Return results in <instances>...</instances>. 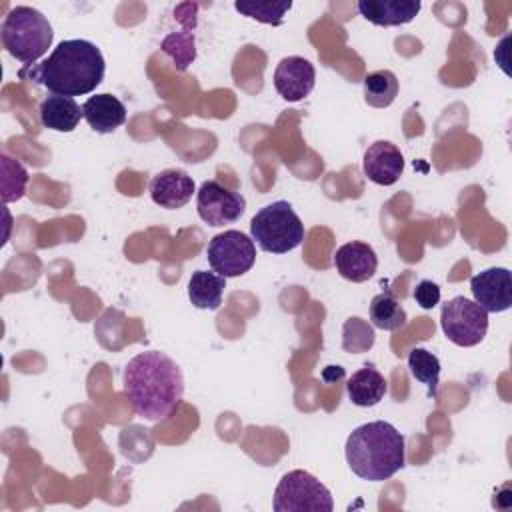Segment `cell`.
Here are the masks:
<instances>
[{
    "instance_id": "1",
    "label": "cell",
    "mask_w": 512,
    "mask_h": 512,
    "mask_svg": "<svg viewBox=\"0 0 512 512\" xmlns=\"http://www.w3.org/2000/svg\"><path fill=\"white\" fill-rule=\"evenodd\" d=\"M122 384L134 414L148 422L166 420L184 396L180 366L160 350H146L130 358L122 372Z\"/></svg>"
},
{
    "instance_id": "2",
    "label": "cell",
    "mask_w": 512,
    "mask_h": 512,
    "mask_svg": "<svg viewBox=\"0 0 512 512\" xmlns=\"http://www.w3.org/2000/svg\"><path fill=\"white\" fill-rule=\"evenodd\" d=\"M106 62L100 48L82 38L62 40L50 56L38 66H24L20 78L42 84L58 96H84L90 94L102 80Z\"/></svg>"
},
{
    "instance_id": "3",
    "label": "cell",
    "mask_w": 512,
    "mask_h": 512,
    "mask_svg": "<svg viewBox=\"0 0 512 512\" xmlns=\"http://www.w3.org/2000/svg\"><path fill=\"white\" fill-rule=\"evenodd\" d=\"M344 452L350 470L368 482L392 478L406 462L404 436L386 420L366 422L352 430Z\"/></svg>"
},
{
    "instance_id": "4",
    "label": "cell",
    "mask_w": 512,
    "mask_h": 512,
    "mask_svg": "<svg viewBox=\"0 0 512 512\" xmlns=\"http://www.w3.org/2000/svg\"><path fill=\"white\" fill-rule=\"evenodd\" d=\"M2 46L18 62L32 66L40 60L54 38L48 18L32 6L12 8L0 28Z\"/></svg>"
},
{
    "instance_id": "5",
    "label": "cell",
    "mask_w": 512,
    "mask_h": 512,
    "mask_svg": "<svg viewBox=\"0 0 512 512\" xmlns=\"http://www.w3.org/2000/svg\"><path fill=\"white\" fill-rule=\"evenodd\" d=\"M250 236L260 250L286 254L302 244L304 224L290 202L276 200L252 216Z\"/></svg>"
},
{
    "instance_id": "6",
    "label": "cell",
    "mask_w": 512,
    "mask_h": 512,
    "mask_svg": "<svg viewBox=\"0 0 512 512\" xmlns=\"http://www.w3.org/2000/svg\"><path fill=\"white\" fill-rule=\"evenodd\" d=\"M274 512H332L334 500L330 490L306 470L286 472L272 500Z\"/></svg>"
},
{
    "instance_id": "7",
    "label": "cell",
    "mask_w": 512,
    "mask_h": 512,
    "mask_svg": "<svg viewBox=\"0 0 512 512\" xmlns=\"http://www.w3.org/2000/svg\"><path fill=\"white\" fill-rule=\"evenodd\" d=\"M444 336L462 348L476 346L488 332V312L466 296H454L440 310Z\"/></svg>"
},
{
    "instance_id": "8",
    "label": "cell",
    "mask_w": 512,
    "mask_h": 512,
    "mask_svg": "<svg viewBox=\"0 0 512 512\" xmlns=\"http://www.w3.org/2000/svg\"><path fill=\"white\" fill-rule=\"evenodd\" d=\"M210 268L222 278L246 274L256 262V246L250 236L240 230H224L216 234L206 248Z\"/></svg>"
},
{
    "instance_id": "9",
    "label": "cell",
    "mask_w": 512,
    "mask_h": 512,
    "mask_svg": "<svg viewBox=\"0 0 512 512\" xmlns=\"http://www.w3.org/2000/svg\"><path fill=\"white\" fill-rule=\"evenodd\" d=\"M196 210L208 226L218 228L236 222L244 214L246 198L218 180H206L196 192Z\"/></svg>"
},
{
    "instance_id": "10",
    "label": "cell",
    "mask_w": 512,
    "mask_h": 512,
    "mask_svg": "<svg viewBox=\"0 0 512 512\" xmlns=\"http://www.w3.org/2000/svg\"><path fill=\"white\" fill-rule=\"evenodd\" d=\"M474 302L486 312H504L512 306V274L508 268L492 266L470 278Z\"/></svg>"
},
{
    "instance_id": "11",
    "label": "cell",
    "mask_w": 512,
    "mask_h": 512,
    "mask_svg": "<svg viewBox=\"0 0 512 512\" xmlns=\"http://www.w3.org/2000/svg\"><path fill=\"white\" fill-rule=\"evenodd\" d=\"M316 84L314 64L302 56H286L276 64L274 88L286 102L304 100Z\"/></svg>"
},
{
    "instance_id": "12",
    "label": "cell",
    "mask_w": 512,
    "mask_h": 512,
    "mask_svg": "<svg viewBox=\"0 0 512 512\" xmlns=\"http://www.w3.org/2000/svg\"><path fill=\"white\" fill-rule=\"evenodd\" d=\"M362 170L374 184L392 186L404 172V156L396 144L376 140L364 152Z\"/></svg>"
},
{
    "instance_id": "13",
    "label": "cell",
    "mask_w": 512,
    "mask_h": 512,
    "mask_svg": "<svg viewBox=\"0 0 512 512\" xmlns=\"http://www.w3.org/2000/svg\"><path fill=\"white\" fill-rule=\"evenodd\" d=\"M194 192L196 190H194L192 176H188V172L180 168L162 170L150 182L152 202L166 210H176L186 206Z\"/></svg>"
},
{
    "instance_id": "14",
    "label": "cell",
    "mask_w": 512,
    "mask_h": 512,
    "mask_svg": "<svg viewBox=\"0 0 512 512\" xmlns=\"http://www.w3.org/2000/svg\"><path fill=\"white\" fill-rule=\"evenodd\" d=\"M336 272L350 282H366L378 268V256L366 242H346L334 252Z\"/></svg>"
},
{
    "instance_id": "15",
    "label": "cell",
    "mask_w": 512,
    "mask_h": 512,
    "mask_svg": "<svg viewBox=\"0 0 512 512\" xmlns=\"http://www.w3.org/2000/svg\"><path fill=\"white\" fill-rule=\"evenodd\" d=\"M356 6L370 24L384 28L412 22L422 8L418 0H360Z\"/></svg>"
},
{
    "instance_id": "16",
    "label": "cell",
    "mask_w": 512,
    "mask_h": 512,
    "mask_svg": "<svg viewBox=\"0 0 512 512\" xmlns=\"http://www.w3.org/2000/svg\"><path fill=\"white\" fill-rule=\"evenodd\" d=\"M88 126L98 134H110L126 122V106L112 94L90 96L82 104Z\"/></svg>"
},
{
    "instance_id": "17",
    "label": "cell",
    "mask_w": 512,
    "mask_h": 512,
    "mask_svg": "<svg viewBox=\"0 0 512 512\" xmlns=\"http://www.w3.org/2000/svg\"><path fill=\"white\" fill-rule=\"evenodd\" d=\"M38 114L42 126L54 132H72L78 126L80 118H84L82 106L74 98L58 94L46 96L40 102Z\"/></svg>"
},
{
    "instance_id": "18",
    "label": "cell",
    "mask_w": 512,
    "mask_h": 512,
    "mask_svg": "<svg viewBox=\"0 0 512 512\" xmlns=\"http://www.w3.org/2000/svg\"><path fill=\"white\" fill-rule=\"evenodd\" d=\"M386 390H388L386 378L374 366H364L356 370L346 384V394L350 402L362 408L376 406L384 398Z\"/></svg>"
},
{
    "instance_id": "19",
    "label": "cell",
    "mask_w": 512,
    "mask_h": 512,
    "mask_svg": "<svg viewBox=\"0 0 512 512\" xmlns=\"http://www.w3.org/2000/svg\"><path fill=\"white\" fill-rule=\"evenodd\" d=\"M224 288L226 278L214 270H196L188 280V298L200 310H218L222 304Z\"/></svg>"
},
{
    "instance_id": "20",
    "label": "cell",
    "mask_w": 512,
    "mask_h": 512,
    "mask_svg": "<svg viewBox=\"0 0 512 512\" xmlns=\"http://www.w3.org/2000/svg\"><path fill=\"white\" fill-rule=\"evenodd\" d=\"M370 320L376 328L394 332L406 324L408 314L404 306L394 298V294L390 290H384L376 294L370 302Z\"/></svg>"
},
{
    "instance_id": "21",
    "label": "cell",
    "mask_w": 512,
    "mask_h": 512,
    "mask_svg": "<svg viewBox=\"0 0 512 512\" xmlns=\"http://www.w3.org/2000/svg\"><path fill=\"white\" fill-rule=\"evenodd\" d=\"M364 100L372 108H388L398 96V78L392 70H376L366 74Z\"/></svg>"
},
{
    "instance_id": "22",
    "label": "cell",
    "mask_w": 512,
    "mask_h": 512,
    "mask_svg": "<svg viewBox=\"0 0 512 512\" xmlns=\"http://www.w3.org/2000/svg\"><path fill=\"white\" fill-rule=\"evenodd\" d=\"M234 8L246 16L252 18L256 22L262 24H272V26H280L284 22L286 12L292 8L290 0H238L234 2Z\"/></svg>"
},
{
    "instance_id": "23",
    "label": "cell",
    "mask_w": 512,
    "mask_h": 512,
    "mask_svg": "<svg viewBox=\"0 0 512 512\" xmlns=\"http://www.w3.org/2000/svg\"><path fill=\"white\" fill-rule=\"evenodd\" d=\"M408 368L412 378H416L418 382L426 384V394L430 398L436 396V388H438V380H440V360L436 354H432L426 348H414L408 354Z\"/></svg>"
},
{
    "instance_id": "24",
    "label": "cell",
    "mask_w": 512,
    "mask_h": 512,
    "mask_svg": "<svg viewBox=\"0 0 512 512\" xmlns=\"http://www.w3.org/2000/svg\"><path fill=\"white\" fill-rule=\"evenodd\" d=\"M0 164H2V176H0L2 202L8 204V202H14V200H20L24 196L26 184H28L26 168L18 160H12L6 154L0 156Z\"/></svg>"
},
{
    "instance_id": "25",
    "label": "cell",
    "mask_w": 512,
    "mask_h": 512,
    "mask_svg": "<svg viewBox=\"0 0 512 512\" xmlns=\"http://www.w3.org/2000/svg\"><path fill=\"white\" fill-rule=\"evenodd\" d=\"M374 346V328L358 318L352 316L342 326V348L350 354H362L368 352Z\"/></svg>"
},
{
    "instance_id": "26",
    "label": "cell",
    "mask_w": 512,
    "mask_h": 512,
    "mask_svg": "<svg viewBox=\"0 0 512 512\" xmlns=\"http://www.w3.org/2000/svg\"><path fill=\"white\" fill-rule=\"evenodd\" d=\"M170 42H176L178 46V52L172 56V60L176 62V66L180 70H184L196 56V50H194V38L188 34V32H182V34H170L168 36Z\"/></svg>"
},
{
    "instance_id": "27",
    "label": "cell",
    "mask_w": 512,
    "mask_h": 512,
    "mask_svg": "<svg viewBox=\"0 0 512 512\" xmlns=\"http://www.w3.org/2000/svg\"><path fill=\"white\" fill-rule=\"evenodd\" d=\"M416 304L424 310H432L440 302V286L432 280H420L412 292Z\"/></svg>"
}]
</instances>
